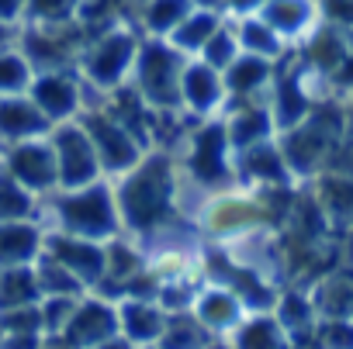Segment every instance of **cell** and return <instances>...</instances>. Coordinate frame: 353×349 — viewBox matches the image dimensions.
Wrapping results in <instances>:
<instances>
[{
	"instance_id": "cell-1",
	"label": "cell",
	"mask_w": 353,
	"mask_h": 349,
	"mask_svg": "<svg viewBox=\"0 0 353 349\" xmlns=\"http://www.w3.org/2000/svg\"><path fill=\"white\" fill-rule=\"evenodd\" d=\"M121 232L135 242L176 225V191H173V173L166 159H149L139 169H132L114 191Z\"/></svg>"
},
{
	"instance_id": "cell-2",
	"label": "cell",
	"mask_w": 353,
	"mask_h": 349,
	"mask_svg": "<svg viewBox=\"0 0 353 349\" xmlns=\"http://www.w3.org/2000/svg\"><path fill=\"white\" fill-rule=\"evenodd\" d=\"M39 211L52 215L56 232L83 235L94 242H111L121 235V215H118V198L108 184H87L77 191H59L52 198L39 201Z\"/></svg>"
},
{
	"instance_id": "cell-3",
	"label": "cell",
	"mask_w": 353,
	"mask_h": 349,
	"mask_svg": "<svg viewBox=\"0 0 353 349\" xmlns=\"http://www.w3.org/2000/svg\"><path fill=\"white\" fill-rule=\"evenodd\" d=\"M52 260H59L66 270H73L90 290L101 284L104 270H108V246L83 239V235H70V232H52L46 229V249Z\"/></svg>"
},
{
	"instance_id": "cell-4",
	"label": "cell",
	"mask_w": 353,
	"mask_h": 349,
	"mask_svg": "<svg viewBox=\"0 0 353 349\" xmlns=\"http://www.w3.org/2000/svg\"><path fill=\"white\" fill-rule=\"evenodd\" d=\"M118 332H121L118 301H108V297H101V294H94V297L83 294L63 335H66L77 349H90V346H97V342H104V339H111V335H118Z\"/></svg>"
},
{
	"instance_id": "cell-5",
	"label": "cell",
	"mask_w": 353,
	"mask_h": 349,
	"mask_svg": "<svg viewBox=\"0 0 353 349\" xmlns=\"http://www.w3.org/2000/svg\"><path fill=\"white\" fill-rule=\"evenodd\" d=\"M56 162H59V191H77L87 187L101 177V159L97 149L87 145L83 135L63 131L56 142Z\"/></svg>"
},
{
	"instance_id": "cell-6",
	"label": "cell",
	"mask_w": 353,
	"mask_h": 349,
	"mask_svg": "<svg viewBox=\"0 0 353 349\" xmlns=\"http://www.w3.org/2000/svg\"><path fill=\"white\" fill-rule=\"evenodd\" d=\"M46 249V225L39 218L0 222V270L32 266Z\"/></svg>"
},
{
	"instance_id": "cell-7",
	"label": "cell",
	"mask_w": 353,
	"mask_h": 349,
	"mask_svg": "<svg viewBox=\"0 0 353 349\" xmlns=\"http://www.w3.org/2000/svg\"><path fill=\"white\" fill-rule=\"evenodd\" d=\"M8 173L14 180H21L32 194H52L59 187V162H56V152L49 149H39V145H25L18 152H11L8 159Z\"/></svg>"
},
{
	"instance_id": "cell-8",
	"label": "cell",
	"mask_w": 353,
	"mask_h": 349,
	"mask_svg": "<svg viewBox=\"0 0 353 349\" xmlns=\"http://www.w3.org/2000/svg\"><path fill=\"white\" fill-rule=\"evenodd\" d=\"M198 318H201V325L208 328V332H215V335H222V332H232L250 311H246V304L229 290V287H222V284H212V287H205V290H198V297H194V308H191Z\"/></svg>"
},
{
	"instance_id": "cell-9",
	"label": "cell",
	"mask_w": 353,
	"mask_h": 349,
	"mask_svg": "<svg viewBox=\"0 0 353 349\" xmlns=\"http://www.w3.org/2000/svg\"><path fill=\"white\" fill-rule=\"evenodd\" d=\"M118 318H121V335L132 339L139 349L156 346L166 325V311L159 308V301H145V297H121Z\"/></svg>"
},
{
	"instance_id": "cell-10",
	"label": "cell",
	"mask_w": 353,
	"mask_h": 349,
	"mask_svg": "<svg viewBox=\"0 0 353 349\" xmlns=\"http://www.w3.org/2000/svg\"><path fill=\"white\" fill-rule=\"evenodd\" d=\"M308 294L315 301L319 318H353V263L322 273Z\"/></svg>"
},
{
	"instance_id": "cell-11",
	"label": "cell",
	"mask_w": 353,
	"mask_h": 349,
	"mask_svg": "<svg viewBox=\"0 0 353 349\" xmlns=\"http://www.w3.org/2000/svg\"><path fill=\"white\" fill-rule=\"evenodd\" d=\"M315 201L322 204L332 232H353V177L350 173H322L315 180Z\"/></svg>"
},
{
	"instance_id": "cell-12",
	"label": "cell",
	"mask_w": 353,
	"mask_h": 349,
	"mask_svg": "<svg viewBox=\"0 0 353 349\" xmlns=\"http://www.w3.org/2000/svg\"><path fill=\"white\" fill-rule=\"evenodd\" d=\"M232 349H291V335L274 311H250L232 328Z\"/></svg>"
},
{
	"instance_id": "cell-13",
	"label": "cell",
	"mask_w": 353,
	"mask_h": 349,
	"mask_svg": "<svg viewBox=\"0 0 353 349\" xmlns=\"http://www.w3.org/2000/svg\"><path fill=\"white\" fill-rule=\"evenodd\" d=\"M274 315H277V321L284 325V332L291 335V342L312 335L315 325H319L315 301H312V294H305L301 287L281 290V294H277V304H274Z\"/></svg>"
},
{
	"instance_id": "cell-14",
	"label": "cell",
	"mask_w": 353,
	"mask_h": 349,
	"mask_svg": "<svg viewBox=\"0 0 353 349\" xmlns=\"http://www.w3.org/2000/svg\"><path fill=\"white\" fill-rule=\"evenodd\" d=\"M212 339H219V335L208 332L194 311H173V315H166V325H163V335L156 346L159 349H205Z\"/></svg>"
},
{
	"instance_id": "cell-15",
	"label": "cell",
	"mask_w": 353,
	"mask_h": 349,
	"mask_svg": "<svg viewBox=\"0 0 353 349\" xmlns=\"http://www.w3.org/2000/svg\"><path fill=\"white\" fill-rule=\"evenodd\" d=\"M39 301H42V287H39L35 263L32 266H8V270H0V311L39 304Z\"/></svg>"
},
{
	"instance_id": "cell-16",
	"label": "cell",
	"mask_w": 353,
	"mask_h": 349,
	"mask_svg": "<svg viewBox=\"0 0 353 349\" xmlns=\"http://www.w3.org/2000/svg\"><path fill=\"white\" fill-rule=\"evenodd\" d=\"M35 273H39V287H42V297H49V294H66V297H83L90 287L73 273V270H66L59 260H52L49 253H42L39 260H35Z\"/></svg>"
},
{
	"instance_id": "cell-17",
	"label": "cell",
	"mask_w": 353,
	"mask_h": 349,
	"mask_svg": "<svg viewBox=\"0 0 353 349\" xmlns=\"http://www.w3.org/2000/svg\"><path fill=\"white\" fill-rule=\"evenodd\" d=\"M39 194H32L11 173H0V222H21L39 218Z\"/></svg>"
},
{
	"instance_id": "cell-18",
	"label": "cell",
	"mask_w": 353,
	"mask_h": 349,
	"mask_svg": "<svg viewBox=\"0 0 353 349\" xmlns=\"http://www.w3.org/2000/svg\"><path fill=\"white\" fill-rule=\"evenodd\" d=\"M243 169H246L250 180H260V184H267V187H277V184H288V180H291L288 159H284L277 149H270V145L250 149L246 159H243Z\"/></svg>"
},
{
	"instance_id": "cell-19",
	"label": "cell",
	"mask_w": 353,
	"mask_h": 349,
	"mask_svg": "<svg viewBox=\"0 0 353 349\" xmlns=\"http://www.w3.org/2000/svg\"><path fill=\"white\" fill-rule=\"evenodd\" d=\"M77 304H80V297H66V294L42 297L39 308H42V328H46V335H63L66 325H70V318H73V311H77Z\"/></svg>"
},
{
	"instance_id": "cell-20",
	"label": "cell",
	"mask_w": 353,
	"mask_h": 349,
	"mask_svg": "<svg viewBox=\"0 0 353 349\" xmlns=\"http://www.w3.org/2000/svg\"><path fill=\"white\" fill-rule=\"evenodd\" d=\"M315 335L325 349H353V318H319Z\"/></svg>"
},
{
	"instance_id": "cell-21",
	"label": "cell",
	"mask_w": 353,
	"mask_h": 349,
	"mask_svg": "<svg viewBox=\"0 0 353 349\" xmlns=\"http://www.w3.org/2000/svg\"><path fill=\"white\" fill-rule=\"evenodd\" d=\"M90 349H139V346L118 332V335H111V339H104V342H97V346H90Z\"/></svg>"
},
{
	"instance_id": "cell-22",
	"label": "cell",
	"mask_w": 353,
	"mask_h": 349,
	"mask_svg": "<svg viewBox=\"0 0 353 349\" xmlns=\"http://www.w3.org/2000/svg\"><path fill=\"white\" fill-rule=\"evenodd\" d=\"M205 349H232V342H222V339H212Z\"/></svg>"
},
{
	"instance_id": "cell-23",
	"label": "cell",
	"mask_w": 353,
	"mask_h": 349,
	"mask_svg": "<svg viewBox=\"0 0 353 349\" xmlns=\"http://www.w3.org/2000/svg\"><path fill=\"white\" fill-rule=\"evenodd\" d=\"M145 349H159V346H145Z\"/></svg>"
}]
</instances>
